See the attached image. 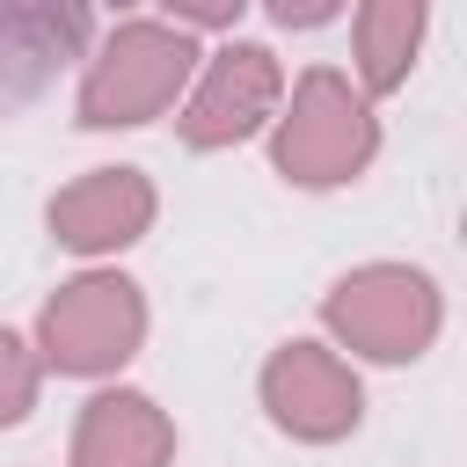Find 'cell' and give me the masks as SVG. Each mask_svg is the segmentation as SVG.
<instances>
[{
  "mask_svg": "<svg viewBox=\"0 0 467 467\" xmlns=\"http://www.w3.org/2000/svg\"><path fill=\"white\" fill-rule=\"evenodd\" d=\"M197 36H182L161 15H124L102 29V44L88 51L80 95H73V124L80 131H131L153 124L182 102L190 73H197Z\"/></svg>",
  "mask_w": 467,
  "mask_h": 467,
  "instance_id": "cell-1",
  "label": "cell"
},
{
  "mask_svg": "<svg viewBox=\"0 0 467 467\" xmlns=\"http://www.w3.org/2000/svg\"><path fill=\"white\" fill-rule=\"evenodd\" d=\"M321 328L372 365H409L438 343L445 299L438 277L416 263H358L321 292Z\"/></svg>",
  "mask_w": 467,
  "mask_h": 467,
  "instance_id": "cell-3",
  "label": "cell"
},
{
  "mask_svg": "<svg viewBox=\"0 0 467 467\" xmlns=\"http://www.w3.org/2000/svg\"><path fill=\"white\" fill-rule=\"evenodd\" d=\"M153 212H161V197H153L146 168H88L44 204V226L73 255H117V248L146 241Z\"/></svg>",
  "mask_w": 467,
  "mask_h": 467,
  "instance_id": "cell-7",
  "label": "cell"
},
{
  "mask_svg": "<svg viewBox=\"0 0 467 467\" xmlns=\"http://www.w3.org/2000/svg\"><path fill=\"white\" fill-rule=\"evenodd\" d=\"M175 460V423L153 394L139 387H109L80 409L73 423V452L66 467H168Z\"/></svg>",
  "mask_w": 467,
  "mask_h": 467,
  "instance_id": "cell-8",
  "label": "cell"
},
{
  "mask_svg": "<svg viewBox=\"0 0 467 467\" xmlns=\"http://www.w3.org/2000/svg\"><path fill=\"white\" fill-rule=\"evenodd\" d=\"M255 394H263L270 423H277L292 445H336V438H350L358 416H365L358 372H350L328 343H306V336H292V343H277V350L263 358Z\"/></svg>",
  "mask_w": 467,
  "mask_h": 467,
  "instance_id": "cell-6",
  "label": "cell"
},
{
  "mask_svg": "<svg viewBox=\"0 0 467 467\" xmlns=\"http://www.w3.org/2000/svg\"><path fill=\"white\" fill-rule=\"evenodd\" d=\"M139 343H146V292L124 270H80L36 314V365L66 379H102L131 365Z\"/></svg>",
  "mask_w": 467,
  "mask_h": 467,
  "instance_id": "cell-4",
  "label": "cell"
},
{
  "mask_svg": "<svg viewBox=\"0 0 467 467\" xmlns=\"http://www.w3.org/2000/svg\"><path fill=\"white\" fill-rule=\"evenodd\" d=\"M95 15L80 7H0V102L36 95L66 58H80Z\"/></svg>",
  "mask_w": 467,
  "mask_h": 467,
  "instance_id": "cell-9",
  "label": "cell"
},
{
  "mask_svg": "<svg viewBox=\"0 0 467 467\" xmlns=\"http://www.w3.org/2000/svg\"><path fill=\"white\" fill-rule=\"evenodd\" d=\"M372 153H379V117L358 95V80L336 66H306L270 117V168L299 190H343L372 168Z\"/></svg>",
  "mask_w": 467,
  "mask_h": 467,
  "instance_id": "cell-2",
  "label": "cell"
},
{
  "mask_svg": "<svg viewBox=\"0 0 467 467\" xmlns=\"http://www.w3.org/2000/svg\"><path fill=\"white\" fill-rule=\"evenodd\" d=\"M277 102H285V66H277V51L234 36V44H219V51L197 58V73H190V88H182V102H175V139H182L190 153H226V146L255 139V131L277 117Z\"/></svg>",
  "mask_w": 467,
  "mask_h": 467,
  "instance_id": "cell-5",
  "label": "cell"
},
{
  "mask_svg": "<svg viewBox=\"0 0 467 467\" xmlns=\"http://www.w3.org/2000/svg\"><path fill=\"white\" fill-rule=\"evenodd\" d=\"M423 0H365L350 15V44H358V95H394L416 66V44H423Z\"/></svg>",
  "mask_w": 467,
  "mask_h": 467,
  "instance_id": "cell-10",
  "label": "cell"
},
{
  "mask_svg": "<svg viewBox=\"0 0 467 467\" xmlns=\"http://www.w3.org/2000/svg\"><path fill=\"white\" fill-rule=\"evenodd\" d=\"M270 22H285V29L299 22V29H306V22H336V7H328V0H314V7H292V0H277V7H270Z\"/></svg>",
  "mask_w": 467,
  "mask_h": 467,
  "instance_id": "cell-12",
  "label": "cell"
},
{
  "mask_svg": "<svg viewBox=\"0 0 467 467\" xmlns=\"http://www.w3.org/2000/svg\"><path fill=\"white\" fill-rule=\"evenodd\" d=\"M36 387H44V365H36V343H22L15 328H0V431L22 423L36 409Z\"/></svg>",
  "mask_w": 467,
  "mask_h": 467,
  "instance_id": "cell-11",
  "label": "cell"
}]
</instances>
